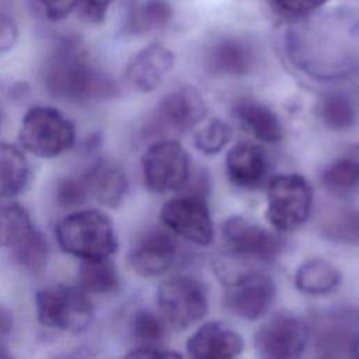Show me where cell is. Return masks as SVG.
Masks as SVG:
<instances>
[{"label":"cell","mask_w":359,"mask_h":359,"mask_svg":"<svg viewBox=\"0 0 359 359\" xmlns=\"http://www.w3.org/2000/svg\"><path fill=\"white\" fill-rule=\"evenodd\" d=\"M87 185L83 177H62L55 185V201L63 209L77 210L88 198Z\"/></svg>","instance_id":"obj_32"},{"label":"cell","mask_w":359,"mask_h":359,"mask_svg":"<svg viewBox=\"0 0 359 359\" xmlns=\"http://www.w3.org/2000/svg\"><path fill=\"white\" fill-rule=\"evenodd\" d=\"M222 238L233 257L247 261H271L285 250V238L244 216H229L220 227Z\"/></svg>","instance_id":"obj_12"},{"label":"cell","mask_w":359,"mask_h":359,"mask_svg":"<svg viewBox=\"0 0 359 359\" xmlns=\"http://www.w3.org/2000/svg\"><path fill=\"white\" fill-rule=\"evenodd\" d=\"M13 258L22 269L39 272L46 266L49 258L46 237L38 229H34L17 247L13 248Z\"/></svg>","instance_id":"obj_29"},{"label":"cell","mask_w":359,"mask_h":359,"mask_svg":"<svg viewBox=\"0 0 359 359\" xmlns=\"http://www.w3.org/2000/svg\"><path fill=\"white\" fill-rule=\"evenodd\" d=\"M35 311L41 325L65 332L86 331L94 318L90 296L79 286L52 283L36 290Z\"/></svg>","instance_id":"obj_6"},{"label":"cell","mask_w":359,"mask_h":359,"mask_svg":"<svg viewBox=\"0 0 359 359\" xmlns=\"http://www.w3.org/2000/svg\"><path fill=\"white\" fill-rule=\"evenodd\" d=\"M18 139L27 151L49 160L73 149L77 130L73 121L57 108L34 105L22 115Z\"/></svg>","instance_id":"obj_5"},{"label":"cell","mask_w":359,"mask_h":359,"mask_svg":"<svg viewBox=\"0 0 359 359\" xmlns=\"http://www.w3.org/2000/svg\"><path fill=\"white\" fill-rule=\"evenodd\" d=\"M358 316H359V313H358Z\"/></svg>","instance_id":"obj_43"},{"label":"cell","mask_w":359,"mask_h":359,"mask_svg":"<svg viewBox=\"0 0 359 359\" xmlns=\"http://www.w3.org/2000/svg\"><path fill=\"white\" fill-rule=\"evenodd\" d=\"M178 244L167 229H149L132 245L128 261L130 268L143 278L165 273L175 262Z\"/></svg>","instance_id":"obj_14"},{"label":"cell","mask_w":359,"mask_h":359,"mask_svg":"<svg viewBox=\"0 0 359 359\" xmlns=\"http://www.w3.org/2000/svg\"><path fill=\"white\" fill-rule=\"evenodd\" d=\"M77 283L87 294H107L118 289L119 275L109 258L88 259L79 266Z\"/></svg>","instance_id":"obj_26"},{"label":"cell","mask_w":359,"mask_h":359,"mask_svg":"<svg viewBox=\"0 0 359 359\" xmlns=\"http://www.w3.org/2000/svg\"><path fill=\"white\" fill-rule=\"evenodd\" d=\"M206 70L213 76L240 77L252 72L257 63L254 45L237 35H222L206 46Z\"/></svg>","instance_id":"obj_15"},{"label":"cell","mask_w":359,"mask_h":359,"mask_svg":"<svg viewBox=\"0 0 359 359\" xmlns=\"http://www.w3.org/2000/svg\"><path fill=\"white\" fill-rule=\"evenodd\" d=\"M41 79L50 95L72 104L109 98L118 93L114 80L91 62L77 39L67 38L53 46L42 63Z\"/></svg>","instance_id":"obj_2"},{"label":"cell","mask_w":359,"mask_h":359,"mask_svg":"<svg viewBox=\"0 0 359 359\" xmlns=\"http://www.w3.org/2000/svg\"><path fill=\"white\" fill-rule=\"evenodd\" d=\"M226 174L229 181L240 188L252 191L259 188L268 174V158L262 147L250 142L234 144L226 154Z\"/></svg>","instance_id":"obj_19"},{"label":"cell","mask_w":359,"mask_h":359,"mask_svg":"<svg viewBox=\"0 0 359 359\" xmlns=\"http://www.w3.org/2000/svg\"><path fill=\"white\" fill-rule=\"evenodd\" d=\"M88 195L100 205L118 208L123 203L129 181L125 170L114 160L98 158L83 174Z\"/></svg>","instance_id":"obj_18"},{"label":"cell","mask_w":359,"mask_h":359,"mask_svg":"<svg viewBox=\"0 0 359 359\" xmlns=\"http://www.w3.org/2000/svg\"><path fill=\"white\" fill-rule=\"evenodd\" d=\"M224 307L236 317L248 321L262 318L276 297V285L272 278L254 264L236 272L224 283Z\"/></svg>","instance_id":"obj_11"},{"label":"cell","mask_w":359,"mask_h":359,"mask_svg":"<svg viewBox=\"0 0 359 359\" xmlns=\"http://www.w3.org/2000/svg\"><path fill=\"white\" fill-rule=\"evenodd\" d=\"M231 114L245 132L262 143L275 144L285 136L279 115L269 105L255 98H237L231 105Z\"/></svg>","instance_id":"obj_20"},{"label":"cell","mask_w":359,"mask_h":359,"mask_svg":"<svg viewBox=\"0 0 359 359\" xmlns=\"http://www.w3.org/2000/svg\"><path fill=\"white\" fill-rule=\"evenodd\" d=\"M293 63L321 80L359 72V14L337 10L296 27L287 36Z\"/></svg>","instance_id":"obj_1"},{"label":"cell","mask_w":359,"mask_h":359,"mask_svg":"<svg viewBox=\"0 0 359 359\" xmlns=\"http://www.w3.org/2000/svg\"><path fill=\"white\" fill-rule=\"evenodd\" d=\"M269 3L278 14L297 20L311 15L328 0H269Z\"/></svg>","instance_id":"obj_33"},{"label":"cell","mask_w":359,"mask_h":359,"mask_svg":"<svg viewBox=\"0 0 359 359\" xmlns=\"http://www.w3.org/2000/svg\"><path fill=\"white\" fill-rule=\"evenodd\" d=\"M164 318L150 310H137L132 317V334L143 346H153L167 334Z\"/></svg>","instance_id":"obj_31"},{"label":"cell","mask_w":359,"mask_h":359,"mask_svg":"<svg viewBox=\"0 0 359 359\" xmlns=\"http://www.w3.org/2000/svg\"><path fill=\"white\" fill-rule=\"evenodd\" d=\"M55 238L63 252L81 261L105 259L118 250L114 223L98 209H77L62 217Z\"/></svg>","instance_id":"obj_3"},{"label":"cell","mask_w":359,"mask_h":359,"mask_svg":"<svg viewBox=\"0 0 359 359\" xmlns=\"http://www.w3.org/2000/svg\"><path fill=\"white\" fill-rule=\"evenodd\" d=\"M320 233L328 241L359 247V209L346 208L334 212L321 222Z\"/></svg>","instance_id":"obj_28"},{"label":"cell","mask_w":359,"mask_h":359,"mask_svg":"<svg viewBox=\"0 0 359 359\" xmlns=\"http://www.w3.org/2000/svg\"><path fill=\"white\" fill-rule=\"evenodd\" d=\"M185 346L189 359H238L244 339L227 324L208 321L188 338Z\"/></svg>","instance_id":"obj_17"},{"label":"cell","mask_w":359,"mask_h":359,"mask_svg":"<svg viewBox=\"0 0 359 359\" xmlns=\"http://www.w3.org/2000/svg\"><path fill=\"white\" fill-rule=\"evenodd\" d=\"M206 115L208 107L201 91L194 86H181L160 100L146 130L157 140L174 139L171 136L198 128Z\"/></svg>","instance_id":"obj_10"},{"label":"cell","mask_w":359,"mask_h":359,"mask_svg":"<svg viewBox=\"0 0 359 359\" xmlns=\"http://www.w3.org/2000/svg\"><path fill=\"white\" fill-rule=\"evenodd\" d=\"M52 359H91V353L84 348H80V349L77 348L73 351L56 353L55 356H52Z\"/></svg>","instance_id":"obj_39"},{"label":"cell","mask_w":359,"mask_h":359,"mask_svg":"<svg viewBox=\"0 0 359 359\" xmlns=\"http://www.w3.org/2000/svg\"><path fill=\"white\" fill-rule=\"evenodd\" d=\"M123 359H184L181 353L175 351L158 349L154 346H140L126 353Z\"/></svg>","instance_id":"obj_37"},{"label":"cell","mask_w":359,"mask_h":359,"mask_svg":"<svg viewBox=\"0 0 359 359\" xmlns=\"http://www.w3.org/2000/svg\"><path fill=\"white\" fill-rule=\"evenodd\" d=\"M0 359H14L10 349L4 345V342L0 344Z\"/></svg>","instance_id":"obj_41"},{"label":"cell","mask_w":359,"mask_h":359,"mask_svg":"<svg viewBox=\"0 0 359 359\" xmlns=\"http://www.w3.org/2000/svg\"><path fill=\"white\" fill-rule=\"evenodd\" d=\"M18 39V25L14 17L0 7V53L14 48Z\"/></svg>","instance_id":"obj_35"},{"label":"cell","mask_w":359,"mask_h":359,"mask_svg":"<svg viewBox=\"0 0 359 359\" xmlns=\"http://www.w3.org/2000/svg\"><path fill=\"white\" fill-rule=\"evenodd\" d=\"M321 184L331 195L345 198L359 189V158L341 156L332 160L321 171Z\"/></svg>","instance_id":"obj_25"},{"label":"cell","mask_w":359,"mask_h":359,"mask_svg":"<svg viewBox=\"0 0 359 359\" xmlns=\"http://www.w3.org/2000/svg\"><path fill=\"white\" fill-rule=\"evenodd\" d=\"M313 203V187L302 174H278L266 185L265 217L278 233H289L303 226L311 215Z\"/></svg>","instance_id":"obj_7"},{"label":"cell","mask_w":359,"mask_h":359,"mask_svg":"<svg viewBox=\"0 0 359 359\" xmlns=\"http://www.w3.org/2000/svg\"><path fill=\"white\" fill-rule=\"evenodd\" d=\"M114 0H79V8L83 20L90 24H100L105 20Z\"/></svg>","instance_id":"obj_36"},{"label":"cell","mask_w":359,"mask_h":359,"mask_svg":"<svg viewBox=\"0 0 359 359\" xmlns=\"http://www.w3.org/2000/svg\"><path fill=\"white\" fill-rule=\"evenodd\" d=\"M175 56L172 50L160 42H153L136 52L126 65L125 79L137 93L147 94L156 91L171 69Z\"/></svg>","instance_id":"obj_16"},{"label":"cell","mask_w":359,"mask_h":359,"mask_svg":"<svg viewBox=\"0 0 359 359\" xmlns=\"http://www.w3.org/2000/svg\"><path fill=\"white\" fill-rule=\"evenodd\" d=\"M184 194L168 199L160 209V222L170 233L196 245H209L215 227L208 205L209 177L206 172L192 175Z\"/></svg>","instance_id":"obj_4"},{"label":"cell","mask_w":359,"mask_h":359,"mask_svg":"<svg viewBox=\"0 0 359 359\" xmlns=\"http://www.w3.org/2000/svg\"><path fill=\"white\" fill-rule=\"evenodd\" d=\"M144 187L153 194L182 191L192 175L187 149L175 139L154 140L142 156Z\"/></svg>","instance_id":"obj_8"},{"label":"cell","mask_w":359,"mask_h":359,"mask_svg":"<svg viewBox=\"0 0 359 359\" xmlns=\"http://www.w3.org/2000/svg\"><path fill=\"white\" fill-rule=\"evenodd\" d=\"M293 280L299 292L320 296L335 290L342 280V275L332 262L324 258H310L297 266Z\"/></svg>","instance_id":"obj_23"},{"label":"cell","mask_w":359,"mask_h":359,"mask_svg":"<svg viewBox=\"0 0 359 359\" xmlns=\"http://www.w3.org/2000/svg\"><path fill=\"white\" fill-rule=\"evenodd\" d=\"M349 359H359V335H356L351 342Z\"/></svg>","instance_id":"obj_40"},{"label":"cell","mask_w":359,"mask_h":359,"mask_svg":"<svg viewBox=\"0 0 359 359\" xmlns=\"http://www.w3.org/2000/svg\"><path fill=\"white\" fill-rule=\"evenodd\" d=\"M157 304L161 317L177 330H185L201 321L209 309L205 285L191 275H172L157 287Z\"/></svg>","instance_id":"obj_9"},{"label":"cell","mask_w":359,"mask_h":359,"mask_svg":"<svg viewBox=\"0 0 359 359\" xmlns=\"http://www.w3.org/2000/svg\"><path fill=\"white\" fill-rule=\"evenodd\" d=\"M35 229L29 212L20 203L0 205V248L17 247Z\"/></svg>","instance_id":"obj_27"},{"label":"cell","mask_w":359,"mask_h":359,"mask_svg":"<svg viewBox=\"0 0 359 359\" xmlns=\"http://www.w3.org/2000/svg\"><path fill=\"white\" fill-rule=\"evenodd\" d=\"M31 181V165L25 154L14 144L0 142V199L22 194Z\"/></svg>","instance_id":"obj_21"},{"label":"cell","mask_w":359,"mask_h":359,"mask_svg":"<svg viewBox=\"0 0 359 359\" xmlns=\"http://www.w3.org/2000/svg\"><path fill=\"white\" fill-rule=\"evenodd\" d=\"M174 17L170 0H133L123 31L128 35H144L164 28Z\"/></svg>","instance_id":"obj_22"},{"label":"cell","mask_w":359,"mask_h":359,"mask_svg":"<svg viewBox=\"0 0 359 359\" xmlns=\"http://www.w3.org/2000/svg\"><path fill=\"white\" fill-rule=\"evenodd\" d=\"M316 116L330 130H348L356 123V109L352 100L341 91H328L316 102Z\"/></svg>","instance_id":"obj_24"},{"label":"cell","mask_w":359,"mask_h":359,"mask_svg":"<svg viewBox=\"0 0 359 359\" xmlns=\"http://www.w3.org/2000/svg\"><path fill=\"white\" fill-rule=\"evenodd\" d=\"M231 128L219 118L203 121L194 135L195 147L205 156H213L222 151L231 140Z\"/></svg>","instance_id":"obj_30"},{"label":"cell","mask_w":359,"mask_h":359,"mask_svg":"<svg viewBox=\"0 0 359 359\" xmlns=\"http://www.w3.org/2000/svg\"><path fill=\"white\" fill-rule=\"evenodd\" d=\"M42 14L50 21L66 18L77 6L79 0H34Z\"/></svg>","instance_id":"obj_34"},{"label":"cell","mask_w":359,"mask_h":359,"mask_svg":"<svg viewBox=\"0 0 359 359\" xmlns=\"http://www.w3.org/2000/svg\"><path fill=\"white\" fill-rule=\"evenodd\" d=\"M0 125H1V109H0Z\"/></svg>","instance_id":"obj_42"},{"label":"cell","mask_w":359,"mask_h":359,"mask_svg":"<svg viewBox=\"0 0 359 359\" xmlns=\"http://www.w3.org/2000/svg\"><path fill=\"white\" fill-rule=\"evenodd\" d=\"M13 314L6 307L0 306V344L11 334L13 330Z\"/></svg>","instance_id":"obj_38"},{"label":"cell","mask_w":359,"mask_h":359,"mask_svg":"<svg viewBox=\"0 0 359 359\" xmlns=\"http://www.w3.org/2000/svg\"><path fill=\"white\" fill-rule=\"evenodd\" d=\"M309 342L306 320L292 311L272 314L255 332L257 352L265 359H296Z\"/></svg>","instance_id":"obj_13"}]
</instances>
